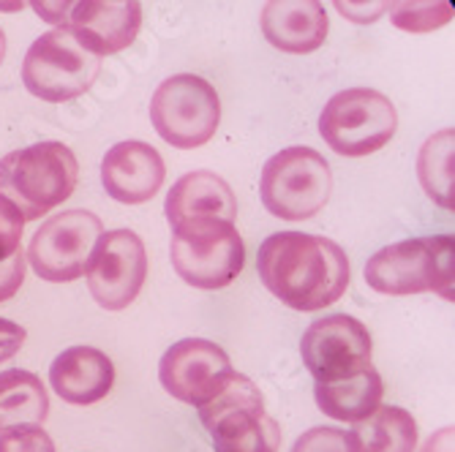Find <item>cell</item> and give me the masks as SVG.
I'll list each match as a JSON object with an SVG mask.
<instances>
[{
    "mask_svg": "<svg viewBox=\"0 0 455 452\" xmlns=\"http://www.w3.org/2000/svg\"><path fill=\"white\" fill-rule=\"evenodd\" d=\"M452 142L455 131L444 129L426 139L418 155V178L423 191L444 210H455V183H452Z\"/></svg>",
    "mask_w": 455,
    "mask_h": 452,
    "instance_id": "cell-22",
    "label": "cell"
},
{
    "mask_svg": "<svg viewBox=\"0 0 455 452\" xmlns=\"http://www.w3.org/2000/svg\"><path fill=\"white\" fill-rule=\"evenodd\" d=\"M199 420L208 428L216 452H278L281 428L265 412L259 387L232 374L227 387L199 406Z\"/></svg>",
    "mask_w": 455,
    "mask_h": 452,
    "instance_id": "cell-4",
    "label": "cell"
},
{
    "mask_svg": "<svg viewBox=\"0 0 455 452\" xmlns=\"http://www.w3.org/2000/svg\"><path fill=\"white\" fill-rule=\"evenodd\" d=\"M22 281H25V254L17 251L0 262V303L12 300L20 292Z\"/></svg>",
    "mask_w": 455,
    "mask_h": 452,
    "instance_id": "cell-27",
    "label": "cell"
},
{
    "mask_svg": "<svg viewBox=\"0 0 455 452\" xmlns=\"http://www.w3.org/2000/svg\"><path fill=\"white\" fill-rule=\"evenodd\" d=\"M4 58H6V33L0 28V63H4Z\"/></svg>",
    "mask_w": 455,
    "mask_h": 452,
    "instance_id": "cell-31",
    "label": "cell"
},
{
    "mask_svg": "<svg viewBox=\"0 0 455 452\" xmlns=\"http://www.w3.org/2000/svg\"><path fill=\"white\" fill-rule=\"evenodd\" d=\"M164 175H167V167H164L161 153L140 139L112 145L101 161L104 191L123 204L150 202L161 191Z\"/></svg>",
    "mask_w": 455,
    "mask_h": 452,
    "instance_id": "cell-15",
    "label": "cell"
},
{
    "mask_svg": "<svg viewBox=\"0 0 455 452\" xmlns=\"http://www.w3.org/2000/svg\"><path fill=\"white\" fill-rule=\"evenodd\" d=\"M452 436H455L452 425H450V428H442V431H436V433L423 444L420 452H452Z\"/></svg>",
    "mask_w": 455,
    "mask_h": 452,
    "instance_id": "cell-30",
    "label": "cell"
},
{
    "mask_svg": "<svg viewBox=\"0 0 455 452\" xmlns=\"http://www.w3.org/2000/svg\"><path fill=\"white\" fill-rule=\"evenodd\" d=\"M170 226H178L191 218H224L235 221L237 216V199L235 191L224 178L216 172H188L183 175L167 194L164 204Z\"/></svg>",
    "mask_w": 455,
    "mask_h": 452,
    "instance_id": "cell-18",
    "label": "cell"
},
{
    "mask_svg": "<svg viewBox=\"0 0 455 452\" xmlns=\"http://www.w3.org/2000/svg\"><path fill=\"white\" fill-rule=\"evenodd\" d=\"M221 101L208 79L196 74H175L164 79L150 101V123L156 134L180 150L208 145L219 129Z\"/></svg>",
    "mask_w": 455,
    "mask_h": 452,
    "instance_id": "cell-9",
    "label": "cell"
},
{
    "mask_svg": "<svg viewBox=\"0 0 455 452\" xmlns=\"http://www.w3.org/2000/svg\"><path fill=\"white\" fill-rule=\"evenodd\" d=\"M50 382L63 400L91 406L109 395L115 385V365L101 349L71 346L52 360Z\"/></svg>",
    "mask_w": 455,
    "mask_h": 452,
    "instance_id": "cell-17",
    "label": "cell"
},
{
    "mask_svg": "<svg viewBox=\"0 0 455 452\" xmlns=\"http://www.w3.org/2000/svg\"><path fill=\"white\" fill-rule=\"evenodd\" d=\"M382 395H385V385L374 368H365L363 374L344 382L314 387L319 412L341 423H360L371 417L382 406Z\"/></svg>",
    "mask_w": 455,
    "mask_h": 452,
    "instance_id": "cell-19",
    "label": "cell"
},
{
    "mask_svg": "<svg viewBox=\"0 0 455 452\" xmlns=\"http://www.w3.org/2000/svg\"><path fill=\"white\" fill-rule=\"evenodd\" d=\"M36 12L55 28H66L88 52L104 58L134 44L142 25V6L137 0L123 4H36Z\"/></svg>",
    "mask_w": 455,
    "mask_h": 452,
    "instance_id": "cell-13",
    "label": "cell"
},
{
    "mask_svg": "<svg viewBox=\"0 0 455 452\" xmlns=\"http://www.w3.org/2000/svg\"><path fill=\"white\" fill-rule=\"evenodd\" d=\"M0 452H55V441L41 425H14L0 431Z\"/></svg>",
    "mask_w": 455,
    "mask_h": 452,
    "instance_id": "cell-24",
    "label": "cell"
},
{
    "mask_svg": "<svg viewBox=\"0 0 455 452\" xmlns=\"http://www.w3.org/2000/svg\"><path fill=\"white\" fill-rule=\"evenodd\" d=\"M25 336H28V333H25V327H22V324L9 321V319L0 316V362L12 360V357L22 349Z\"/></svg>",
    "mask_w": 455,
    "mask_h": 452,
    "instance_id": "cell-28",
    "label": "cell"
},
{
    "mask_svg": "<svg viewBox=\"0 0 455 452\" xmlns=\"http://www.w3.org/2000/svg\"><path fill=\"white\" fill-rule=\"evenodd\" d=\"M88 286L104 311L129 308L148 278L145 242L132 229H112L99 237L88 259Z\"/></svg>",
    "mask_w": 455,
    "mask_h": 452,
    "instance_id": "cell-12",
    "label": "cell"
},
{
    "mask_svg": "<svg viewBox=\"0 0 455 452\" xmlns=\"http://www.w3.org/2000/svg\"><path fill=\"white\" fill-rule=\"evenodd\" d=\"M398 129L393 101L374 88H349L330 99L319 115V134L347 158L382 150Z\"/></svg>",
    "mask_w": 455,
    "mask_h": 452,
    "instance_id": "cell-8",
    "label": "cell"
},
{
    "mask_svg": "<svg viewBox=\"0 0 455 452\" xmlns=\"http://www.w3.org/2000/svg\"><path fill=\"white\" fill-rule=\"evenodd\" d=\"M101 74V58L88 52L66 28L41 33L22 63V82L30 96L63 104L93 88Z\"/></svg>",
    "mask_w": 455,
    "mask_h": 452,
    "instance_id": "cell-7",
    "label": "cell"
},
{
    "mask_svg": "<svg viewBox=\"0 0 455 452\" xmlns=\"http://www.w3.org/2000/svg\"><path fill=\"white\" fill-rule=\"evenodd\" d=\"M50 415V395L36 374L22 368L0 371V431L14 425H41Z\"/></svg>",
    "mask_w": 455,
    "mask_h": 452,
    "instance_id": "cell-21",
    "label": "cell"
},
{
    "mask_svg": "<svg viewBox=\"0 0 455 452\" xmlns=\"http://www.w3.org/2000/svg\"><path fill=\"white\" fill-rule=\"evenodd\" d=\"M22 229H25V221H22L20 210L12 202L0 196V262L20 251Z\"/></svg>",
    "mask_w": 455,
    "mask_h": 452,
    "instance_id": "cell-26",
    "label": "cell"
},
{
    "mask_svg": "<svg viewBox=\"0 0 455 452\" xmlns=\"http://www.w3.org/2000/svg\"><path fill=\"white\" fill-rule=\"evenodd\" d=\"M455 281V242L447 234L411 237L385 245L365 262V283L379 295H423L436 292L450 300Z\"/></svg>",
    "mask_w": 455,
    "mask_h": 452,
    "instance_id": "cell-3",
    "label": "cell"
},
{
    "mask_svg": "<svg viewBox=\"0 0 455 452\" xmlns=\"http://www.w3.org/2000/svg\"><path fill=\"white\" fill-rule=\"evenodd\" d=\"M333 191V172L319 150L283 147L262 170L259 194L265 208L283 221L314 218Z\"/></svg>",
    "mask_w": 455,
    "mask_h": 452,
    "instance_id": "cell-6",
    "label": "cell"
},
{
    "mask_svg": "<svg viewBox=\"0 0 455 452\" xmlns=\"http://www.w3.org/2000/svg\"><path fill=\"white\" fill-rule=\"evenodd\" d=\"M292 452H352V444H349L347 431L319 425V428L300 433Z\"/></svg>",
    "mask_w": 455,
    "mask_h": 452,
    "instance_id": "cell-25",
    "label": "cell"
},
{
    "mask_svg": "<svg viewBox=\"0 0 455 452\" xmlns=\"http://www.w3.org/2000/svg\"><path fill=\"white\" fill-rule=\"evenodd\" d=\"M104 234L101 218L91 210H66L50 216L28 245V262L41 281L68 283L88 267L93 245Z\"/></svg>",
    "mask_w": 455,
    "mask_h": 452,
    "instance_id": "cell-10",
    "label": "cell"
},
{
    "mask_svg": "<svg viewBox=\"0 0 455 452\" xmlns=\"http://www.w3.org/2000/svg\"><path fill=\"white\" fill-rule=\"evenodd\" d=\"M79 180V163L63 142H36L0 158V196L20 210L22 221L50 216Z\"/></svg>",
    "mask_w": 455,
    "mask_h": 452,
    "instance_id": "cell-2",
    "label": "cell"
},
{
    "mask_svg": "<svg viewBox=\"0 0 455 452\" xmlns=\"http://www.w3.org/2000/svg\"><path fill=\"white\" fill-rule=\"evenodd\" d=\"M371 354H374L371 333L363 321L347 313L311 321L300 341V357L316 385L344 382L363 374L371 368Z\"/></svg>",
    "mask_w": 455,
    "mask_h": 452,
    "instance_id": "cell-11",
    "label": "cell"
},
{
    "mask_svg": "<svg viewBox=\"0 0 455 452\" xmlns=\"http://www.w3.org/2000/svg\"><path fill=\"white\" fill-rule=\"evenodd\" d=\"M257 273L275 300L306 313L339 303L352 275L339 242L306 232L270 234L259 245Z\"/></svg>",
    "mask_w": 455,
    "mask_h": 452,
    "instance_id": "cell-1",
    "label": "cell"
},
{
    "mask_svg": "<svg viewBox=\"0 0 455 452\" xmlns=\"http://www.w3.org/2000/svg\"><path fill=\"white\" fill-rule=\"evenodd\" d=\"M232 374L235 368L229 354L219 344L204 338H183L172 344L164 352L158 365V379L164 390L196 408L221 393Z\"/></svg>",
    "mask_w": 455,
    "mask_h": 452,
    "instance_id": "cell-14",
    "label": "cell"
},
{
    "mask_svg": "<svg viewBox=\"0 0 455 452\" xmlns=\"http://www.w3.org/2000/svg\"><path fill=\"white\" fill-rule=\"evenodd\" d=\"M170 254L178 275L196 289H224L245 265L243 237L235 221L224 218H191L172 226Z\"/></svg>",
    "mask_w": 455,
    "mask_h": 452,
    "instance_id": "cell-5",
    "label": "cell"
},
{
    "mask_svg": "<svg viewBox=\"0 0 455 452\" xmlns=\"http://www.w3.org/2000/svg\"><path fill=\"white\" fill-rule=\"evenodd\" d=\"M387 12L393 25L409 33H428L452 20L450 4H393Z\"/></svg>",
    "mask_w": 455,
    "mask_h": 452,
    "instance_id": "cell-23",
    "label": "cell"
},
{
    "mask_svg": "<svg viewBox=\"0 0 455 452\" xmlns=\"http://www.w3.org/2000/svg\"><path fill=\"white\" fill-rule=\"evenodd\" d=\"M330 20L316 0H275L262 9V33L270 44L289 55H308L327 38Z\"/></svg>",
    "mask_w": 455,
    "mask_h": 452,
    "instance_id": "cell-16",
    "label": "cell"
},
{
    "mask_svg": "<svg viewBox=\"0 0 455 452\" xmlns=\"http://www.w3.org/2000/svg\"><path fill=\"white\" fill-rule=\"evenodd\" d=\"M352 452H415L418 423L401 406H379L347 431Z\"/></svg>",
    "mask_w": 455,
    "mask_h": 452,
    "instance_id": "cell-20",
    "label": "cell"
},
{
    "mask_svg": "<svg viewBox=\"0 0 455 452\" xmlns=\"http://www.w3.org/2000/svg\"><path fill=\"white\" fill-rule=\"evenodd\" d=\"M339 12L347 14L352 22H360V25L365 22L368 25V22L379 20L382 12H387V4H374V6H363V9L360 6H352V4H339Z\"/></svg>",
    "mask_w": 455,
    "mask_h": 452,
    "instance_id": "cell-29",
    "label": "cell"
}]
</instances>
